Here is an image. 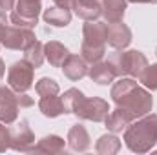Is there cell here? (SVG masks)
Wrapping results in <instances>:
<instances>
[{"label": "cell", "instance_id": "ac0fdd59", "mask_svg": "<svg viewBox=\"0 0 157 155\" xmlns=\"http://www.w3.org/2000/svg\"><path fill=\"white\" fill-rule=\"evenodd\" d=\"M39 110L42 112V115L55 119V117L64 113V106H62V99L57 95H48V97H40Z\"/></svg>", "mask_w": 157, "mask_h": 155}, {"label": "cell", "instance_id": "9c48e42d", "mask_svg": "<svg viewBox=\"0 0 157 155\" xmlns=\"http://www.w3.org/2000/svg\"><path fill=\"white\" fill-rule=\"evenodd\" d=\"M18 100H17V91L11 88L0 86V120L6 124H13L18 117Z\"/></svg>", "mask_w": 157, "mask_h": 155}, {"label": "cell", "instance_id": "8d00e7d4", "mask_svg": "<svg viewBox=\"0 0 157 155\" xmlns=\"http://www.w3.org/2000/svg\"><path fill=\"white\" fill-rule=\"evenodd\" d=\"M39 2H40V0H39Z\"/></svg>", "mask_w": 157, "mask_h": 155}, {"label": "cell", "instance_id": "7c38bea8", "mask_svg": "<svg viewBox=\"0 0 157 155\" xmlns=\"http://www.w3.org/2000/svg\"><path fill=\"white\" fill-rule=\"evenodd\" d=\"M133 120H135V115H133L130 110L117 106V110L110 112V115L106 117L104 122H106V128H108L112 133H121V131L126 130Z\"/></svg>", "mask_w": 157, "mask_h": 155}, {"label": "cell", "instance_id": "836d02e7", "mask_svg": "<svg viewBox=\"0 0 157 155\" xmlns=\"http://www.w3.org/2000/svg\"><path fill=\"white\" fill-rule=\"evenodd\" d=\"M4 73H6V68H4V62H2V59H0V78L4 77Z\"/></svg>", "mask_w": 157, "mask_h": 155}, {"label": "cell", "instance_id": "603a6c76", "mask_svg": "<svg viewBox=\"0 0 157 155\" xmlns=\"http://www.w3.org/2000/svg\"><path fill=\"white\" fill-rule=\"evenodd\" d=\"M62 106H64V113H75L80 106V102L84 100V93L78 91L77 88H71L68 89L62 97Z\"/></svg>", "mask_w": 157, "mask_h": 155}, {"label": "cell", "instance_id": "4316f807", "mask_svg": "<svg viewBox=\"0 0 157 155\" xmlns=\"http://www.w3.org/2000/svg\"><path fill=\"white\" fill-rule=\"evenodd\" d=\"M35 89H37V93H39L40 97H48V95H59V84L53 80V78H40L39 82H37V86H35Z\"/></svg>", "mask_w": 157, "mask_h": 155}, {"label": "cell", "instance_id": "6da1fadb", "mask_svg": "<svg viewBox=\"0 0 157 155\" xmlns=\"http://www.w3.org/2000/svg\"><path fill=\"white\" fill-rule=\"evenodd\" d=\"M112 99L117 106L130 110L135 115V119L152 112V106H154L152 95L132 78H121L119 82L113 84Z\"/></svg>", "mask_w": 157, "mask_h": 155}, {"label": "cell", "instance_id": "2e32d148", "mask_svg": "<svg viewBox=\"0 0 157 155\" xmlns=\"http://www.w3.org/2000/svg\"><path fill=\"white\" fill-rule=\"evenodd\" d=\"M68 144L73 152H86L90 148V135L82 124H75L68 133Z\"/></svg>", "mask_w": 157, "mask_h": 155}, {"label": "cell", "instance_id": "7a4b0ae2", "mask_svg": "<svg viewBox=\"0 0 157 155\" xmlns=\"http://www.w3.org/2000/svg\"><path fill=\"white\" fill-rule=\"evenodd\" d=\"M124 142L132 152L146 153L157 142V115H143L124 130Z\"/></svg>", "mask_w": 157, "mask_h": 155}, {"label": "cell", "instance_id": "277c9868", "mask_svg": "<svg viewBox=\"0 0 157 155\" xmlns=\"http://www.w3.org/2000/svg\"><path fill=\"white\" fill-rule=\"evenodd\" d=\"M40 2L39 0H18L17 6L11 11V22L15 26L29 28L33 29L39 22V13H40Z\"/></svg>", "mask_w": 157, "mask_h": 155}, {"label": "cell", "instance_id": "e0dca14e", "mask_svg": "<svg viewBox=\"0 0 157 155\" xmlns=\"http://www.w3.org/2000/svg\"><path fill=\"white\" fill-rule=\"evenodd\" d=\"M126 4L128 0H102L101 7H102V17L110 22H121L126 11Z\"/></svg>", "mask_w": 157, "mask_h": 155}, {"label": "cell", "instance_id": "3957f363", "mask_svg": "<svg viewBox=\"0 0 157 155\" xmlns=\"http://www.w3.org/2000/svg\"><path fill=\"white\" fill-rule=\"evenodd\" d=\"M108 62L113 66L117 77H139L143 73V70L148 66V60L146 57L141 53V51H135V49H130V51H119L113 53Z\"/></svg>", "mask_w": 157, "mask_h": 155}, {"label": "cell", "instance_id": "ffe728a7", "mask_svg": "<svg viewBox=\"0 0 157 155\" xmlns=\"http://www.w3.org/2000/svg\"><path fill=\"white\" fill-rule=\"evenodd\" d=\"M64 150H66L64 139H60L57 135H48V137L40 139L37 146H33V152H37V153H62Z\"/></svg>", "mask_w": 157, "mask_h": 155}, {"label": "cell", "instance_id": "9a60e30c", "mask_svg": "<svg viewBox=\"0 0 157 155\" xmlns=\"http://www.w3.org/2000/svg\"><path fill=\"white\" fill-rule=\"evenodd\" d=\"M62 71L70 80H78V78H82L88 73L86 60L82 57H78V55H70L62 64Z\"/></svg>", "mask_w": 157, "mask_h": 155}, {"label": "cell", "instance_id": "d590c367", "mask_svg": "<svg viewBox=\"0 0 157 155\" xmlns=\"http://www.w3.org/2000/svg\"><path fill=\"white\" fill-rule=\"evenodd\" d=\"M155 53H157V51H155Z\"/></svg>", "mask_w": 157, "mask_h": 155}, {"label": "cell", "instance_id": "4fadbf2b", "mask_svg": "<svg viewBox=\"0 0 157 155\" xmlns=\"http://www.w3.org/2000/svg\"><path fill=\"white\" fill-rule=\"evenodd\" d=\"M44 57L53 68H62L64 60L70 57V51L64 44L57 40H49L48 44H44Z\"/></svg>", "mask_w": 157, "mask_h": 155}, {"label": "cell", "instance_id": "484cf974", "mask_svg": "<svg viewBox=\"0 0 157 155\" xmlns=\"http://www.w3.org/2000/svg\"><path fill=\"white\" fill-rule=\"evenodd\" d=\"M139 82L148 88V89H157V64H152V66H146L143 70V73L139 75Z\"/></svg>", "mask_w": 157, "mask_h": 155}, {"label": "cell", "instance_id": "44dd1931", "mask_svg": "<svg viewBox=\"0 0 157 155\" xmlns=\"http://www.w3.org/2000/svg\"><path fill=\"white\" fill-rule=\"evenodd\" d=\"M44 44L39 42V40H35V42H31L26 49H24V60L28 62V64H31L35 70L42 66V62H44Z\"/></svg>", "mask_w": 157, "mask_h": 155}, {"label": "cell", "instance_id": "5b68a950", "mask_svg": "<svg viewBox=\"0 0 157 155\" xmlns=\"http://www.w3.org/2000/svg\"><path fill=\"white\" fill-rule=\"evenodd\" d=\"M33 73L35 68L31 64H28L24 59L20 62H15L9 70H7V84L13 91L17 93H24L31 88L33 84Z\"/></svg>", "mask_w": 157, "mask_h": 155}, {"label": "cell", "instance_id": "cb8c5ba5", "mask_svg": "<svg viewBox=\"0 0 157 155\" xmlns=\"http://www.w3.org/2000/svg\"><path fill=\"white\" fill-rule=\"evenodd\" d=\"M119 148H121V142L115 135H102L99 141H97V153H102V155H112V153H117Z\"/></svg>", "mask_w": 157, "mask_h": 155}, {"label": "cell", "instance_id": "ba28073f", "mask_svg": "<svg viewBox=\"0 0 157 155\" xmlns=\"http://www.w3.org/2000/svg\"><path fill=\"white\" fill-rule=\"evenodd\" d=\"M11 133V148L15 152H33L35 135L28 124V120H20L15 128L9 130Z\"/></svg>", "mask_w": 157, "mask_h": 155}, {"label": "cell", "instance_id": "d4e9b609", "mask_svg": "<svg viewBox=\"0 0 157 155\" xmlns=\"http://www.w3.org/2000/svg\"><path fill=\"white\" fill-rule=\"evenodd\" d=\"M80 53H82V59L90 64L93 62H99L104 53H106V46H91V44H86L82 42V47H80Z\"/></svg>", "mask_w": 157, "mask_h": 155}, {"label": "cell", "instance_id": "7402d4cb", "mask_svg": "<svg viewBox=\"0 0 157 155\" xmlns=\"http://www.w3.org/2000/svg\"><path fill=\"white\" fill-rule=\"evenodd\" d=\"M75 13L82 20H97L102 15V7L99 4H91V2H86V0H77Z\"/></svg>", "mask_w": 157, "mask_h": 155}, {"label": "cell", "instance_id": "8fae6325", "mask_svg": "<svg viewBox=\"0 0 157 155\" xmlns=\"http://www.w3.org/2000/svg\"><path fill=\"white\" fill-rule=\"evenodd\" d=\"M132 42V31L126 24L121 22H110L108 24V39L106 44H110L113 49H124Z\"/></svg>", "mask_w": 157, "mask_h": 155}, {"label": "cell", "instance_id": "f1b7e54d", "mask_svg": "<svg viewBox=\"0 0 157 155\" xmlns=\"http://www.w3.org/2000/svg\"><path fill=\"white\" fill-rule=\"evenodd\" d=\"M17 100H18V106H20V108H29V106H33V99L28 97L26 93H17Z\"/></svg>", "mask_w": 157, "mask_h": 155}, {"label": "cell", "instance_id": "f546056e", "mask_svg": "<svg viewBox=\"0 0 157 155\" xmlns=\"http://www.w3.org/2000/svg\"><path fill=\"white\" fill-rule=\"evenodd\" d=\"M53 4L55 6H59V7H64V9H75V6H77V0H53Z\"/></svg>", "mask_w": 157, "mask_h": 155}, {"label": "cell", "instance_id": "5bb4252c", "mask_svg": "<svg viewBox=\"0 0 157 155\" xmlns=\"http://www.w3.org/2000/svg\"><path fill=\"white\" fill-rule=\"evenodd\" d=\"M88 75H90V78L93 82H97V84H110V82H113V78L117 77L113 66L108 60L106 62H101V60L99 62H93V66L90 68Z\"/></svg>", "mask_w": 157, "mask_h": 155}, {"label": "cell", "instance_id": "83f0119b", "mask_svg": "<svg viewBox=\"0 0 157 155\" xmlns=\"http://www.w3.org/2000/svg\"><path fill=\"white\" fill-rule=\"evenodd\" d=\"M7 148H11V133H9V128L0 124V153L6 152Z\"/></svg>", "mask_w": 157, "mask_h": 155}, {"label": "cell", "instance_id": "d6986e66", "mask_svg": "<svg viewBox=\"0 0 157 155\" xmlns=\"http://www.w3.org/2000/svg\"><path fill=\"white\" fill-rule=\"evenodd\" d=\"M44 20L51 26H57V28H64L71 22V11L70 9H64V7H59V6H53L49 9L44 11Z\"/></svg>", "mask_w": 157, "mask_h": 155}, {"label": "cell", "instance_id": "8992f818", "mask_svg": "<svg viewBox=\"0 0 157 155\" xmlns=\"http://www.w3.org/2000/svg\"><path fill=\"white\" fill-rule=\"evenodd\" d=\"M75 115L80 119H86V120H93V122H104L106 117L110 115V108H108V102L99 97H93V99L84 97Z\"/></svg>", "mask_w": 157, "mask_h": 155}, {"label": "cell", "instance_id": "d6a6232c", "mask_svg": "<svg viewBox=\"0 0 157 155\" xmlns=\"http://www.w3.org/2000/svg\"><path fill=\"white\" fill-rule=\"evenodd\" d=\"M128 2H133V4H157V0H128Z\"/></svg>", "mask_w": 157, "mask_h": 155}, {"label": "cell", "instance_id": "52a82bcc", "mask_svg": "<svg viewBox=\"0 0 157 155\" xmlns=\"http://www.w3.org/2000/svg\"><path fill=\"white\" fill-rule=\"evenodd\" d=\"M35 33L29 28H22V26H7L4 39H2V46H6L7 49H26L31 42H35Z\"/></svg>", "mask_w": 157, "mask_h": 155}, {"label": "cell", "instance_id": "e575fe53", "mask_svg": "<svg viewBox=\"0 0 157 155\" xmlns=\"http://www.w3.org/2000/svg\"><path fill=\"white\" fill-rule=\"evenodd\" d=\"M86 2H91V4H99V6L102 4V0H86Z\"/></svg>", "mask_w": 157, "mask_h": 155}, {"label": "cell", "instance_id": "1f68e13d", "mask_svg": "<svg viewBox=\"0 0 157 155\" xmlns=\"http://www.w3.org/2000/svg\"><path fill=\"white\" fill-rule=\"evenodd\" d=\"M15 7V0H0V11H7V9H13Z\"/></svg>", "mask_w": 157, "mask_h": 155}, {"label": "cell", "instance_id": "4dcf8cb0", "mask_svg": "<svg viewBox=\"0 0 157 155\" xmlns=\"http://www.w3.org/2000/svg\"><path fill=\"white\" fill-rule=\"evenodd\" d=\"M6 29H7V18H6V13L0 11V44H2V39H4Z\"/></svg>", "mask_w": 157, "mask_h": 155}, {"label": "cell", "instance_id": "30bf717a", "mask_svg": "<svg viewBox=\"0 0 157 155\" xmlns=\"http://www.w3.org/2000/svg\"><path fill=\"white\" fill-rule=\"evenodd\" d=\"M82 37L86 44L91 46H106L108 39V24L99 22V20H86L84 28H82Z\"/></svg>", "mask_w": 157, "mask_h": 155}]
</instances>
